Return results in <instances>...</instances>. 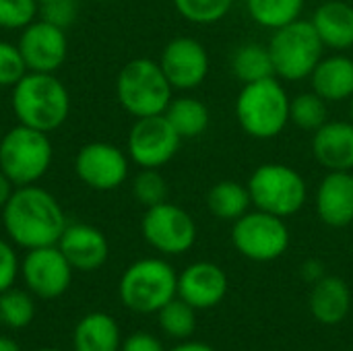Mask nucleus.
I'll use <instances>...</instances> for the list:
<instances>
[{
  "instance_id": "obj_24",
  "label": "nucleus",
  "mask_w": 353,
  "mask_h": 351,
  "mask_svg": "<svg viewBox=\"0 0 353 351\" xmlns=\"http://www.w3.org/2000/svg\"><path fill=\"white\" fill-rule=\"evenodd\" d=\"M163 116L170 120V124L174 126V130L180 134L182 141L184 139H199L201 134L207 132L209 122H211L209 108L192 95L172 97Z\"/></svg>"
},
{
  "instance_id": "obj_39",
  "label": "nucleus",
  "mask_w": 353,
  "mask_h": 351,
  "mask_svg": "<svg viewBox=\"0 0 353 351\" xmlns=\"http://www.w3.org/2000/svg\"><path fill=\"white\" fill-rule=\"evenodd\" d=\"M12 190H14V184L0 172V211L4 209V205L8 203V199H10V194H12Z\"/></svg>"
},
{
  "instance_id": "obj_14",
  "label": "nucleus",
  "mask_w": 353,
  "mask_h": 351,
  "mask_svg": "<svg viewBox=\"0 0 353 351\" xmlns=\"http://www.w3.org/2000/svg\"><path fill=\"white\" fill-rule=\"evenodd\" d=\"M159 66L168 77L174 91H192L209 77L211 60L207 48L188 35L170 39L159 56Z\"/></svg>"
},
{
  "instance_id": "obj_7",
  "label": "nucleus",
  "mask_w": 353,
  "mask_h": 351,
  "mask_svg": "<svg viewBox=\"0 0 353 351\" xmlns=\"http://www.w3.org/2000/svg\"><path fill=\"white\" fill-rule=\"evenodd\" d=\"M275 77L298 83L310 79L312 70L325 56V46L310 21L298 19L273 31L269 43Z\"/></svg>"
},
{
  "instance_id": "obj_26",
  "label": "nucleus",
  "mask_w": 353,
  "mask_h": 351,
  "mask_svg": "<svg viewBox=\"0 0 353 351\" xmlns=\"http://www.w3.org/2000/svg\"><path fill=\"white\" fill-rule=\"evenodd\" d=\"M230 68H232V74L242 85L275 77L269 48L263 43H254V41H246L232 52Z\"/></svg>"
},
{
  "instance_id": "obj_17",
  "label": "nucleus",
  "mask_w": 353,
  "mask_h": 351,
  "mask_svg": "<svg viewBox=\"0 0 353 351\" xmlns=\"http://www.w3.org/2000/svg\"><path fill=\"white\" fill-rule=\"evenodd\" d=\"M74 271H97L110 257V244L101 230L89 223H68L56 244Z\"/></svg>"
},
{
  "instance_id": "obj_35",
  "label": "nucleus",
  "mask_w": 353,
  "mask_h": 351,
  "mask_svg": "<svg viewBox=\"0 0 353 351\" xmlns=\"http://www.w3.org/2000/svg\"><path fill=\"white\" fill-rule=\"evenodd\" d=\"M77 12H79V6L74 0H50V2L39 4L37 17L60 29H68L74 23Z\"/></svg>"
},
{
  "instance_id": "obj_11",
  "label": "nucleus",
  "mask_w": 353,
  "mask_h": 351,
  "mask_svg": "<svg viewBox=\"0 0 353 351\" xmlns=\"http://www.w3.org/2000/svg\"><path fill=\"white\" fill-rule=\"evenodd\" d=\"M180 145V134L174 130L170 120L159 114L134 120L128 132L126 153L141 170H159L176 157Z\"/></svg>"
},
{
  "instance_id": "obj_18",
  "label": "nucleus",
  "mask_w": 353,
  "mask_h": 351,
  "mask_svg": "<svg viewBox=\"0 0 353 351\" xmlns=\"http://www.w3.org/2000/svg\"><path fill=\"white\" fill-rule=\"evenodd\" d=\"M314 207L319 219L329 228H347L353 223V172H327L321 180Z\"/></svg>"
},
{
  "instance_id": "obj_42",
  "label": "nucleus",
  "mask_w": 353,
  "mask_h": 351,
  "mask_svg": "<svg viewBox=\"0 0 353 351\" xmlns=\"http://www.w3.org/2000/svg\"><path fill=\"white\" fill-rule=\"evenodd\" d=\"M33 351H62V350H56V348H39V350H33Z\"/></svg>"
},
{
  "instance_id": "obj_8",
  "label": "nucleus",
  "mask_w": 353,
  "mask_h": 351,
  "mask_svg": "<svg viewBox=\"0 0 353 351\" xmlns=\"http://www.w3.org/2000/svg\"><path fill=\"white\" fill-rule=\"evenodd\" d=\"M246 186L254 209L283 219L296 215L308 199L304 176L296 168L285 163L259 166L250 174Z\"/></svg>"
},
{
  "instance_id": "obj_37",
  "label": "nucleus",
  "mask_w": 353,
  "mask_h": 351,
  "mask_svg": "<svg viewBox=\"0 0 353 351\" xmlns=\"http://www.w3.org/2000/svg\"><path fill=\"white\" fill-rule=\"evenodd\" d=\"M120 351H165L161 341L151 333H132L122 339Z\"/></svg>"
},
{
  "instance_id": "obj_36",
  "label": "nucleus",
  "mask_w": 353,
  "mask_h": 351,
  "mask_svg": "<svg viewBox=\"0 0 353 351\" xmlns=\"http://www.w3.org/2000/svg\"><path fill=\"white\" fill-rule=\"evenodd\" d=\"M21 275V261L17 257L14 244L10 240L0 238V294L14 285Z\"/></svg>"
},
{
  "instance_id": "obj_5",
  "label": "nucleus",
  "mask_w": 353,
  "mask_h": 351,
  "mask_svg": "<svg viewBox=\"0 0 353 351\" xmlns=\"http://www.w3.org/2000/svg\"><path fill=\"white\" fill-rule=\"evenodd\" d=\"M122 304L137 314H157L178 296V273L163 259H139L120 277Z\"/></svg>"
},
{
  "instance_id": "obj_12",
  "label": "nucleus",
  "mask_w": 353,
  "mask_h": 351,
  "mask_svg": "<svg viewBox=\"0 0 353 351\" xmlns=\"http://www.w3.org/2000/svg\"><path fill=\"white\" fill-rule=\"evenodd\" d=\"M72 168L77 178L87 188L97 192H110L126 182L130 157L126 151L112 143L93 141L77 151Z\"/></svg>"
},
{
  "instance_id": "obj_32",
  "label": "nucleus",
  "mask_w": 353,
  "mask_h": 351,
  "mask_svg": "<svg viewBox=\"0 0 353 351\" xmlns=\"http://www.w3.org/2000/svg\"><path fill=\"white\" fill-rule=\"evenodd\" d=\"M132 194L134 199L145 207H153V205H159V203H165L168 201V194H170V188H168V182L165 178L159 174V170H141L134 180H132Z\"/></svg>"
},
{
  "instance_id": "obj_16",
  "label": "nucleus",
  "mask_w": 353,
  "mask_h": 351,
  "mask_svg": "<svg viewBox=\"0 0 353 351\" xmlns=\"http://www.w3.org/2000/svg\"><path fill=\"white\" fill-rule=\"evenodd\" d=\"M228 288L225 271L209 261L192 263L178 275V298L194 310H209L221 304Z\"/></svg>"
},
{
  "instance_id": "obj_43",
  "label": "nucleus",
  "mask_w": 353,
  "mask_h": 351,
  "mask_svg": "<svg viewBox=\"0 0 353 351\" xmlns=\"http://www.w3.org/2000/svg\"><path fill=\"white\" fill-rule=\"evenodd\" d=\"M350 114H352V122H353V95H352V99H350Z\"/></svg>"
},
{
  "instance_id": "obj_19",
  "label": "nucleus",
  "mask_w": 353,
  "mask_h": 351,
  "mask_svg": "<svg viewBox=\"0 0 353 351\" xmlns=\"http://www.w3.org/2000/svg\"><path fill=\"white\" fill-rule=\"evenodd\" d=\"M316 163L327 172H353V122H325L310 143Z\"/></svg>"
},
{
  "instance_id": "obj_29",
  "label": "nucleus",
  "mask_w": 353,
  "mask_h": 351,
  "mask_svg": "<svg viewBox=\"0 0 353 351\" xmlns=\"http://www.w3.org/2000/svg\"><path fill=\"white\" fill-rule=\"evenodd\" d=\"M29 290H17L14 285L0 294V325L8 329H25L35 317V302Z\"/></svg>"
},
{
  "instance_id": "obj_34",
  "label": "nucleus",
  "mask_w": 353,
  "mask_h": 351,
  "mask_svg": "<svg viewBox=\"0 0 353 351\" xmlns=\"http://www.w3.org/2000/svg\"><path fill=\"white\" fill-rule=\"evenodd\" d=\"M27 72L29 70L19 46L0 39V89L14 87Z\"/></svg>"
},
{
  "instance_id": "obj_38",
  "label": "nucleus",
  "mask_w": 353,
  "mask_h": 351,
  "mask_svg": "<svg viewBox=\"0 0 353 351\" xmlns=\"http://www.w3.org/2000/svg\"><path fill=\"white\" fill-rule=\"evenodd\" d=\"M300 275L308 281V283H316V281H321L323 277H325V265L321 263V261H316V259H310V261H306L302 267H300Z\"/></svg>"
},
{
  "instance_id": "obj_30",
  "label": "nucleus",
  "mask_w": 353,
  "mask_h": 351,
  "mask_svg": "<svg viewBox=\"0 0 353 351\" xmlns=\"http://www.w3.org/2000/svg\"><path fill=\"white\" fill-rule=\"evenodd\" d=\"M159 327L161 331L178 341H186L192 337L194 329H196V310L186 304L184 300H180L178 296L174 300H170L159 312Z\"/></svg>"
},
{
  "instance_id": "obj_2",
  "label": "nucleus",
  "mask_w": 353,
  "mask_h": 351,
  "mask_svg": "<svg viewBox=\"0 0 353 351\" xmlns=\"http://www.w3.org/2000/svg\"><path fill=\"white\" fill-rule=\"evenodd\" d=\"M19 124L41 132L58 130L70 114V95L56 72H27L10 95Z\"/></svg>"
},
{
  "instance_id": "obj_27",
  "label": "nucleus",
  "mask_w": 353,
  "mask_h": 351,
  "mask_svg": "<svg viewBox=\"0 0 353 351\" xmlns=\"http://www.w3.org/2000/svg\"><path fill=\"white\" fill-rule=\"evenodd\" d=\"M306 0H244L248 17L263 29L275 31L302 19Z\"/></svg>"
},
{
  "instance_id": "obj_4",
  "label": "nucleus",
  "mask_w": 353,
  "mask_h": 351,
  "mask_svg": "<svg viewBox=\"0 0 353 351\" xmlns=\"http://www.w3.org/2000/svg\"><path fill=\"white\" fill-rule=\"evenodd\" d=\"M174 87L163 74L159 62L151 58H134L126 62L116 79V97L132 118L159 116L172 101Z\"/></svg>"
},
{
  "instance_id": "obj_22",
  "label": "nucleus",
  "mask_w": 353,
  "mask_h": 351,
  "mask_svg": "<svg viewBox=\"0 0 353 351\" xmlns=\"http://www.w3.org/2000/svg\"><path fill=\"white\" fill-rule=\"evenodd\" d=\"M352 308V292L350 285L341 277L325 275L321 281L312 285L310 292V312L321 325H337L341 323Z\"/></svg>"
},
{
  "instance_id": "obj_20",
  "label": "nucleus",
  "mask_w": 353,
  "mask_h": 351,
  "mask_svg": "<svg viewBox=\"0 0 353 351\" xmlns=\"http://www.w3.org/2000/svg\"><path fill=\"white\" fill-rule=\"evenodd\" d=\"M325 48L345 52L353 48V4L345 0H325L310 19Z\"/></svg>"
},
{
  "instance_id": "obj_28",
  "label": "nucleus",
  "mask_w": 353,
  "mask_h": 351,
  "mask_svg": "<svg viewBox=\"0 0 353 351\" xmlns=\"http://www.w3.org/2000/svg\"><path fill=\"white\" fill-rule=\"evenodd\" d=\"M327 120H329V108L319 93L304 91L290 99V122L300 130L314 132Z\"/></svg>"
},
{
  "instance_id": "obj_9",
  "label": "nucleus",
  "mask_w": 353,
  "mask_h": 351,
  "mask_svg": "<svg viewBox=\"0 0 353 351\" xmlns=\"http://www.w3.org/2000/svg\"><path fill=\"white\" fill-rule=\"evenodd\" d=\"M232 244L248 261L271 263L285 254L290 230L283 217L254 209L234 221Z\"/></svg>"
},
{
  "instance_id": "obj_41",
  "label": "nucleus",
  "mask_w": 353,
  "mask_h": 351,
  "mask_svg": "<svg viewBox=\"0 0 353 351\" xmlns=\"http://www.w3.org/2000/svg\"><path fill=\"white\" fill-rule=\"evenodd\" d=\"M0 351H21V348L14 343V339H10L6 335H0Z\"/></svg>"
},
{
  "instance_id": "obj_25",
  "label": "nucleus",
  "mask_w": 353,
  "mask_h": 351,
  "mask_svg": "<svg viewBox=\"0 0 353 351\" xmlns=\"http://www.w3.org/2000/svg\"><path fill=\"white\" fill-rule=\"evenodd\" d=\"M252 199L246 184L236 180H221L213 184L207 192V207L213 217L221 221H236L250 211Z\"/></svg>"
},
{
  "instance_id": "obj_15",
  "label": "nucleus",
  "mask_w": 353,
  "mask_h": 351,
  "mask_svg": "<svg viewBox=\"0 0 353 351\" xmlns=\"http://www.w3.org/2000/svg\"><path fill=\"white\" fill-rule=\"evenodd\" d=\"M19 50L31 72H58L68 56L66 29H60L48 21L35 19L21 29Z\"/></svg>"
},
{
  "instance_id": "obj_6",
  "label": "nucleus",
  "mask_w": 353,
  "mask_h": 351,
  "mask_svg": "<svg viewBox=\"0 0 353 351\" xmlns=\"http://www.w3.org/2000/svg\"><path fill=\"white\" fill-rule=\"evenodd\" d=\"M54 147L48 132L17 124L0 139V172L17 186L37 184L50 170Z\"/></svg>"
},
{
  "instance_id": "obj_1",
  "label": "nucleus",
  "mask_w": 353,
  "mask_h": 351,
  "mask_svg": "<svg viewBox=\"0 0 353 351\" xmlns=\"http://www.w3.org/2000/svg\"><path fill=\"white\" fill-rule=\"evenodd\" d=\"M0 213L8 240L25 250L58 244L68 225L58 199L37 184L17 186Z\"/></svg>"
},
{
  "instance_id": "obj_45",
  "label": "nucleus",
  "mask_w": 353,
  "mask_h": 351,
  "mask_svg": "<svg viewBox=\"0 0 353 351\" xmlns=\"http://www.w3.org/2000/svg\"><path fill=\"white\" fill-rule=\"evenodd\" d=\"M97 2H103V0H97Z\"/></svg>"
},
{
  "instance_id": "obj_21",
  "label": "nucleus",
  "mask_w": 353,
  "mask_h": 351,
  "mask_svg": "<svg viewBox=\"0 0 353 351\" xmlns=\"http://www.w3.org/2000/svg\"><path fill=\"white\" fill-rule=\"evenodd\" d=\"M310 85L327 103L350 101L353 95V58L341 52L323 56L310 74Z\"/></svg>"
},
{
  "instance_id": "obj_23",
  "label": "nucleus",
  "mask_w": 353,
  "mask_h": 351,
  "mask_svg": "<svg viewBox=\"0 0 353 351\" xmlns=\"http://www.w3.org/2000/svg\"><path fill=\"white\" fill-rule=\"evenodd\" d=\"M74 351H120L122 335L114 317L91 312L83 317L72 331Z\"/></svg>"
},
{
  "instance_id": "obj_44",
  "label": "nucleus",
  "mask_w": 353,
  "mask_h": 351,
  "mask_svg": "<svg viewBox=\"0 0 353 351\" xmlns=\"http://www.w3.org/2000/svg\"><path fill=\"white\" fill-rule=\"evenodd\" d=\"M37 2H39V4H43V2H50V0H37Z\"/></svg>"
},
{
  "instance_id": "obj_13",
  "label": "nucleus",
  "mask_w": 353,
  "mask_h": 351,
  "mask_svg": "<svg viewBox=\"0 0 353 351\" xmlns=\"http://www.w3.org/2000/svg\"><path fill=\"white\" fill-rule=\"evenodd\" d=\"M72 267L54 246L31 248L21 261V279L25 288L41 300H56L64 296L72 283Z\"/></svg>"
},
{
  "instance_id": "obj_40",
  "label": "nucleus",
  "mask_w": 353,
  "mask_h": 351,
  "mask_svg": "<svg viewBox=\"0 0 353 351\" xmlns=\"http://www.w3.org/2000/svg\"><path fill=\"white\" fill-rule=\"evenodd\" d=\"M170 351H215L211 345L207 343H201V341H184L180 345H176L174 350Z\"/></svg>"
},
{
  "instance_id": "obj_10",
  "label": "nucleus",
  "mask_w": 353,
  "mask_h": 351,
  "mask_svg": "<svg viewBox=\"0 0 353 351\" xmlns=\"http://www.w3.org/2000/svg\"><path fill=\"white\" fill-rule=\"evenodd\" d=\"M141 234L157 252L165 257H178L194 246L196 223L186 209L165 201L145 211L141 219Z\"/></svg>"
},
{
  "instance_id": "obj_31",
  "label": "nucleus",
  "mask_w": 353,
  "mask_h": 351,
  "mask_svg": "<svg viewBox=\"0 0 353 351\" xmlns=\"http://www.w3.org/2000/svg\"><path fill=\"white\" fill-rule=\"evenodd\" d=\"M182 19L192 25H215L228 17L236 0H172Z\"/></svg>"
},
{
  "instance_id": "obj_3",
  "label": "nucleus",
  "mask_w": 353,
  "mask_h": 351,
  "mask_svg": "<svg viewBox=\"0 0 353 351\" xmlns=\"http://www.w3.org/2000/svg\"><path fill=\"white\" fill-rule=\"evenodd\" d=\"M290 99L277 77L246 83L236 97V120L256 141L275 139L290 124Z\"/></svg>"
},
{
  "instance_id": "obj_33",
  "label": "nucleus",
  "mask_w": 353,
  "mask_h": 351,
  "mask_svg": "<svg viewBox=\"0 0 353 351\" xmlns=\"http://www.w3.org/2000/svg\"><path fill=\"white\" fill-rule=\"evenodd\" d=\"M39 14L37 0H0V29L14 31L31 25Z\"/></svg>"
}]
</instances>
